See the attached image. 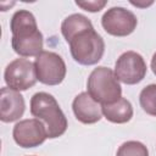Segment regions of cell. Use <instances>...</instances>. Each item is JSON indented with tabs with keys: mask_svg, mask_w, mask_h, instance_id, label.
<instances>
[{
	"mask_svg": "<svg viewBox=\"0 0 156 156\" xmlns=\"http://www.w3.org/2000/svg\"><path fill=\"white\" fill-rule=\"evenodd\" d=\"M10 29L12 49L21 57H37L43 51L44 38L30 11L17 10L11 17Z\"/></svg>",
	"mask_w": 156,
	"mask_h": 156,
	"instance_id": "obj_1",
	"label": "cell"
},
{
	"mask_svg": "<svg viewBox=\"0 0 156 156\" xmlns=\"http://www.w3.org/2000/svg\"><path fill=\"white\" fill-rule=\"evenodd\" d=\"M30 113L45 124L49 139L58 138L67 130V118L57 100L49 93L39 91L32 96Z\"/></svg>",
	"mask_w": 156,
	"mask_h": 156,
	"instance_id": "obj_2",
	"label": "cell"
},
{
	"mask_svg": "<svg viewBox=\"0 0 156 156\" xmlns=\"http://www.w3.org/2000/svg\"><path fill=\"white\" fill-rule=\"evenodd\" d=\"M87 93L99 104L107 105L122 98V88L115 72L105 66L91 71L87 82Z\"/></svg>",
	"mask_w": 156,
	"mask_h": 156,
	"instance_id": "obj_3",
	"label": "cell"
},
{
	"mask_svg": "<svg viewBox=\"0 0 156 156\" xmlns=\"http://www.w3.org/2000/svg\"><path fill=\"white\" fill-rule=\"evenodd\" d=\"M68 44L73 60L83 66L96 65L105 52V41L94 27L78 33Z\"/></svg>",
	"mask_w": 156,
	"mask_h": 156,
	"instance_id": "obj_4",
	"label": "cell"
},
{
	"mask_svg": "<svg viewBox=\"0 0 156 156\" xmlns=\"http://www.w3.org/2000/svg\"><path fill=\"white\" fill-rule=\"evenodd\" d=\"M37 78L45 85H58L66 77V63L54 51H41L34 61Z\"/></svg>",
	"mask_w": 156,
	"mask_h": 156,
	"instance_id": "obj_5",
	"label": "cell"
},
{
	"mask_svg": "<svg viewBox=\"0 0 156 156\" xmlns=\"http://www.w3.org/2000/svg\"><path fill=\"white\" fill-rule=\"evenodd\" d=\"M4 79L10 89L16 91L28 90L38 80L34 63L26 57L15 58L6 66Z\"/></svg>",
	"mask_w": 156,
	"mask_h": 156,
	"instance_id": "obj_6",
	"label": "cell"
},
{
	"mask_svg": "<svg viewBox=\"0 0 156 156\" xmlns=\"http://www.w3.org/2000/svg\"><path fill=\"white\" fill-rule=\"evenodd\" d=\"M115 76L124 84L133 85L140 83L147 72L144 57L135 51H126L117 58L115 63Z\"/></svg>",
	"mask_w": 156,
	"mask_h": 156,
	"instance_id": "obj_7",
	"label": "cell"
},
{
	"mask_svg": "<svg viewBox=\"0 0 156 156\" xmlns=\"http://www.w3.org/2000/svg\"><path fill=\"white\" fill-rule=\"evenodd\" d=\"M138 24L136 16L121 6L108 9L101 17V26L106 33L113 37H127L132 34Z\"/></svg>",
	"mask_w": 156,
	"mask_h": 156,
	"instance_id": "obj_8",
	"label": "cell"
},
{
	"mask_svg": "<svg viewBox=\"0 0 156 156\" xmlns=\"http://www.w3.org/2000/svg\"><path fill=\"white\" fill-rule=\"evenodd\" d=\"M12 136L15 143L21 147H37L48 139V130L40 119L27 118L15 124Z\"/></svg>",
	"mask_w": 156,
	"mask_h": 156,
	"instance_id": "obj_9",
	"label": "cell"
},
{
	"mask_svg": "<svg viewBox=\"0 0 156 156\" xmlns=\"http://www.w3.org/2000/svg\"><path fill=\"white\" fill-rule=\"evenodd\" d=\"M26 110V102L20 91L1 88L0 91V119L5 123H11L20 119Z\"/></svg>",
	"mask_w": 156,
	"mask_h": 156,
	"instance_id": "obj_10",
	"label": "cell"
},
{
	"mask_svg": "<svg viewBox=\"0 0 156 156\" xmlns=\"http://www.w3.org/2000/svg\"><path fill=\"white\" fill-rule=\"evenodd\" d=\"M72 110L76 118L84 124H93L101 119V104L95 101L87 91L78 94L72 102Z\"/></svg>",
	"mask_w": 156,
	"mask_h": 156,
	"instance_id": "obj_11",
	"label": "cell"
},
{
	"mask_svg": "<svg viewBox=\"0 0 156 156\" xmlns=\"http://www.w3.org/2000/svg\"><path fill=\"white\" fill-rule=\"evenodd\" d=\"M101 110H102V116L108 122L117 124L127 123L133 117V106L124 98H121L112 104L101 105Z\"/></svg>",
	"mask_w": 156,
	"mask_h": 156,
	"instance_id": "obj_12",
	"label": "cell"
},
{
	"mask_svg": "<svg viewBox=\"0 0 156 156\" xmlns=\"http://www.w3.org/2000/svg\"><path fill=\"white\" fill-rule=\"evenodd\" d=\"M89 28H93V23L87 16L82 13H72L67 16L61 23V33L67 43L74 35Z\"/></svg>",
	"mask_w": 156,
	"mask_h": 156,
	"instance_id": "obj_13",
	"label": "cell"
},
{
	"mask_svg": "<svg viewBox=\"0 0 156 156\" xmlns=\"http://www.w3.org/2000/svg\"><path fill=\"white\" fill-rule=\"evenodd\" d=\"M139 102L147 115L156 117V84H149L140 91Z\"/></svg>",
	"mask_w": 156,
	"mask_h": 156,
	"instance_id": "obj_14",
	"label": "cell"
},
{
	"mask_svg": "<svg viewBox=\"0 0 156 156\" xmlns=\"http://www.w3.org/2000/svg\"><path fill=\"white\" fill-rule=\"evenodd\" d=\"M116 156H149V150L143 143L129 140L118 147Z\"/></svg>",
	"mask_w": 156,
	"mask_h": 156,
	"instance_id": "obj_15",
	"label": "cell"
},
{
	"mask_svg": "<svg viewBox=\"0 0 156 156\" xmlns=\"http://www.w3.org/2000/svg\"><path fill=\"white\" fill-rule=\"evenodd\" d=\"M106 0H88V1H76V5L89 12H99L106 6Z\"/></svg>",
	"mask_w": 156,
	"mask_h": 156,
	"instance_id": "obj_16",
	"label": "cell"
},
{
	"mask_svg": "<svg viewBox=\"0 0 156 156\" xmlns=\"http://www.w3.org/2000/svg\"><path fill=\"white\" fill-rule=\"evenodd\" d=\"M130 4L132 5H134V6H136V7H147V6H150V5H152L154 2L152 1H149V2H135V1H130Z\"/></svg>",
	"mask_w": 156,
	"mask_h": 156,
	"instance_id": "obj_17",
	"label": "cell"
},
{
	"mask_svg": "<svg viewBox=\"0 0 156 156\" xmlns=\"http://www.w3.org/2000/svg\"><path fill=\"white\" fill-rule=\"evenodd\" d=\"M150 66H151V69H152L154 74L156 76V52L152 55V58H151V63H150Z\"/></svg>",
	"mask_w": 156,
	"mask_h": 156,
	"instance_id": "obj_18",
	"label": "cell"
}]
</instances>
